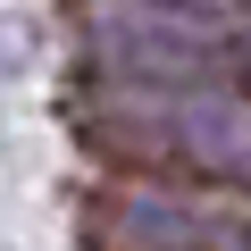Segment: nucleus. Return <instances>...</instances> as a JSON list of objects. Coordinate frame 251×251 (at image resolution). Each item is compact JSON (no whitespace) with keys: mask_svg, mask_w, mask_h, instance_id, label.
I'll return each instance as SVG.
<instances>
[{"mask_svg":"<svg viewBox=\"0 0 251 251\" xmlns=\"http://www.w3.org/2000/svg\"><path fill=\"white\" fill-rule=\"evenodd\" d=\"M109 126H126V134H143V143H126V151H176L209 176H243L251 184V109L218 84H151L143 100H109Z\"/></svg>","mask_w":251,"mask_h":251,"instance_id":"obj_1","label":"nucleus"},{"mask_svg":"<svg viewBox=\"0 0 251 251\" xmlns=\"http://www.w3.org/2000/svg\"><path fill=\"white\" fill-rule=\"evenodd\" d=\"M100 234L109 251H209V218L168 193H117L100 209Z\"/></svg>","mask_w":251,"mask_h":251,"instance_id":"obj_2","label":"nucleus"},{"mask_svg":"<svg viewBox=\"0 0 251 251\" xmlns=\"http://www.w3.org/2000/svg\"><path fill=\"white\" fill-rule=\"evenodd\" d=\"M184 17H201V25H234V17H251V0H176Z\"/></svg>","mask_w":251,"mask_h":251,"instance_id":"obj_3","label":"nucleus"}]
</instances>
